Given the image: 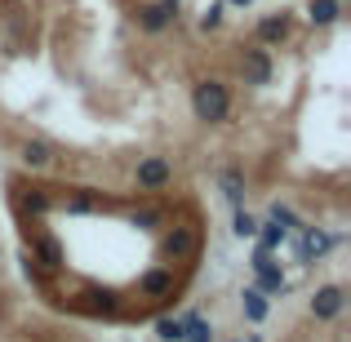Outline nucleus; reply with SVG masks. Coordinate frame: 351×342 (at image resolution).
Wrapping results in <instances>:
<instances>
[{
	"label": "nucleus",
	"mask_w": 351,
	"mask_h": 342,
	"mask_svg": "<svg viewBox=\"0 0 351 342\" xmlns=\"http://www.w3.org/2000/svg\"><path fill=\"white\" fill-rule=\"evenodd\" d=\"M191 120L205 129H218V125H232L236 116V94H232V80L223 76H196L191 80Z\"/></svg>",
	"instance_id": "nucleus-1"
},
{
	"label": "nucleus",
	"mask_w": 351,
	"mask_h": 342,
	"mask_svg": "<svg viewBox=\"0 0 351 342\" xmlns=\"http://www.w3.org/2000/svg\"><path fill=\"white\" fill-rule=\"evenodd\" d=\"M58 196H62V187H49V182H32V178L9 182V200H14V214L23 223V231L45 227V218L58 209Z\"/></svg>",
	"instance_id": "nucleus-2"
},
{
	"label": "nucleus",
	"mask_w": 351,
	"mask_h": 342,
	"mask_svg": "<svg viewBox=\"0 0 351 342\" xmlns=\"http://www.w3.org/2000/svg\"><path fill=\"white\" fill-rule=\"evenodd\" d=\"M338 245H343V231H329V227H316V223H302L289 236V249H293V262H298V267L325 262Z\"/></svg>",
	"instance_id": "nucleus-3"
},
{
	"label": "nucleus",
	"mask_w": 351,
	"mask_h": 342,
	"mask_svg": "<svg viewBox=\"0 0 351 342\" xmlns=\"http://www.w3.org/2000/svg\"><path fill=\"white\" fill-rule=\"evenodd\" d=\"M236 76L249 89H267L276 80V53L263 49L258 40H240L236 45Z\"/></svg>",
	"instance_id": "nucleus-4"
},
{
	"label": "nucleus",
	"mask_w": 351,
	"mask_h": 342,
	"mask_svg": "<svg viewBox=\"0 0 351 342\" xmlns=\"http://www.w3.org/2000/svg\"><path fill=\"white\" fill-rule=\"evenodd\" d=\"M293 36H298V14L293 9H267V14L254 18L249 40H258L263 49H285V45H293Z\"/></svg>",
	"instance_id": "nucleus-5"
},
{
	"label": "nucleus",
	"mask_w": 351,
	"mask_h": 342,
	"mask_svg": "<svg viewBox=\"0 0 351 342\" xmlns=\"http://www.w3.org/2000/svg\"><path fill=\"white\" fill-rule=\"evenodd\" d=\"M173 178H178V164H173V156H143V160L134 164V187L143 191V196H165V191L173 187Z\"/></svg>",
	"instance_id": "nucleus-6"
},
{
	"label": "nucleus",
	"mask_w": 351,
	"mask_h": 342,
	"mask_svg": "<svg viewBox=\"0 0 351 342\" xmlns=\"http://www.w3.org/2000/svg\"><path fill=\"white\" fill-rule=\"evenodd\" d=\"M160 231H165L160 236V262L182 267L200 254V227L196 223H165Z\"/></svg>",
	"instance_id": "nucleus-7"
},
{
	"label": "nucleus",
	"mask_w": 351,
	"mask_h": 342,
	"mask_svg": "<svg viewBox=\"0 0 351 342\" xmlns=\"http://www.w3.org/2000/svg\"><path fill=\"white\" fill-rule=\"evenodd\" d=\"M27 236V254L36 258V267H40L45 276H62L67 271V249H62V240L53 236V231H45V227H32V231H23Z\"/></svg>",
	"instance_id": "nucleus-8"
},
{
	"label": "nucleus",
	"mask_w": 351,
	"mask_h": 342,
	"mask_svg": "<svg viewBox=\"0 0 351 342\" xmlns=\"http://www.w3.org/2000/svg\"><path fill=\"white\" fill-rule=\"evenodd\" d=\"M249 271H254V289L258 293H267V298H285V293H289V276H285V267H280V254L254 249Z\"/></svg>",
	"instance_id": "nucleus-9"
},
{
	"label": "nucleus",
	"mask_w": 351,
	"mask_h": 342,
	"mask_svg": "<svg viewBox=\"0 0 351 342\" xmlns=\"http://www.w3.org/2000/svg\"><path fill=\"white\" fill-rule=\"evenodd\" d=\"M347 311V284L329 280V284H316L307 298V316L316 320V325H334V320H343Z\"/></svg>",
	"instance_id": "nucleus-10"
},
{
	"label": "nucleus",
	"mask_w": 351,
	"mask_h": 342,
	"mask_svg": "<svg viewBox=\"0 0 351 342\" xmlns=\"http://www.w3.org/2000/svg\"><path fill=\"white\" fill-rule=\"evenodd\" d=\"M182 18V5H165V0H143V5L134 9V27L143 36H165L173 32Z\"/></svg>",
	"instance_id": "nucleus-11"
},
{
	"label": "nucleus",
	"mask_w": 351,
	"mask_h": 342,
	"mask_svg": "<svg viewBox=\"0 0 351 342\" xmlns=\"http://www.w3.org/2000/svg\"><path fill=\"white\" fill-rule=\"evenodd\" d=\"M138 293H143L147 302H165V298H173V293H178V267H169V262L147 267V271L138 276Z\"/></svg>",
	"instance_id": "nucleus-12"
},
{
	"label": "nucleus",
	"mask_w": 351,
	"mask_h": 342,
	"mask_svg": "<svg viewBox=\"0 0 351 342\" xmlns=\"http://www.w3.org/2000/svg\"><path fill=\"white\" fill-rule=\"evenodd\" d=\"M18 164H23L27 173H49L53 164H58V147H53L49 138H23V143H18Z\"/></svg>",
	"instance_id": "nucleus-13"
},
{
	"label": "nucleus",
	"mask_w": 351,
	"mask_h": 342,
	"mask_svg": "<svg viewBox=\"0 0 351 342\" xmlns=\"http://www.w3.org/2000/svg\"><path fill=\"white\" fill-rule=\"evenodd\" d=\"M214 182H218V196H223L227 205L245 209V200H249V173H245V164H218Z\"/></svg>",
	"instance_id": "nucleus-14"
},
{
	"label": "nucleus",
	"mask_w": 351,
	"mask_h": 342,
	"mask_svg": "<svg viewBox=\"0 0 351 342\" xmlns=\"http://www.w3.org/2000/svg\"><path fill=\"white\" fill-rule=\"evenodd\" d=\"M347 5L343 0H307V9H302V23L311 27V32H329L334 23H343Z\"/></svg>",
	"instance_id": "nucleus-15"
},
{
	"label": "nucleus",
	"mask_w": 351,
	"mask_h": 342,
	"mask_svg": "<svg viewBox=\"0 0 351 342\" xmlns=\"http://www.w3.org/2000/svg\"><path fill=\"white\" fill-rule=\"evenodd\" d=\"M240 316H245L249 325H263V320L271 316V298L258 293L254 284H245V289H240Z\"/></svg>",
	"instance_id": "nucleus-16"
},
{
	"label": "nucleus",
	"mask_w": 351,
	"mask_h": 342,
	"mask_svg": "<svg viewBox=\"0 0 351 342\" xmlns=\"http://www.w3.org/2000/svg\"><path fill=\"white\" fill-rule=\"evenodd\" d=\"M289 245V231L280 223H271V218H258V236H254V249H267V254H280V249Z\"/></svg>",
	"instance_id": "nucleus-17"
},
{
	"label": "nucleus",
	"mask_w": 351,
	"mask_h": 342,
	"mask_svg": "<svg viewBox=\"0 0 351 342\" xmlns=\"http://www.w3.org/2000/svg\"><path fill=\"white\" fill-rule=\"evenodd\" d=\"M182 342H218L214 320H205L200 311H182Z\"/></svg>",
	"instance_id": "nucleus-18"
},
{
	"label": "nucleus",
	"mask_w": 351,
	"mask_h": 342,
	"mask_svg": "<svg viewBox=\"0 0 351 342\" xmlns=\"http://www.w3.org/2000/svg\"><path fill=\"white\" fill-rule=\"evenodd\" d=\"M227 27V5L223 0H209L205 9H200V18H196V32L200 36H218Z\"/></svg>",
	"instance_id": "nucleus-19"
},
{
	"label": "nucleus",
	"mask_w": 351,
	"mask_h": 342,
	"mask_svg": "<svg viewBox=\"0 0 351 342\" xmlns=\"http://www.w3.org/2000/svg\"><path fill=\"white\" fill-rule=\"evenodd\" d=\"M165 223H169V209H165V205H143V209H134V227H143V231H160Z\"/></svg>",
	"instance_id": "nucleus-20"
},
{
	"label": "nucleus",
	"mask_w": 351,
	"mask_h": 342,
	"mask_svg": "<svg viewBox=\"0 0 351 342\" xmlns=\"http://www.w3.org/2000/svg\"><path fill=\"white\" fill-rule=\"evenodd\" d=\"M267 218H271V223H280L285 231H289V236H293V231L302 227V214H298L293 205H285V200H271V209H267Z\"/></svg>",
	"instance_id": "nucleus-21"
},
{
	"label": "nucleus",
	"mask_w": 351,
	"mask_h": 342,
	"mask_svg": "<svg viewBox=\"0 0 351 342\" xmlns=\"http://www.w3.org/2000/svg\"><path fill=\"white\" fill-rule=\"evenodd\" d=\"M232 236L236 240H254L258 236V214H249V209H232Z\"/></svg>",
	"instance_id": "nucleus-22"
},
{
	"label": "nucleus",
	"mask_w": 351,
	"mask_h": 342,
	"mask_svg": "<svg viewBox=\"0 0 351 342\" xmlns=\"http://www.w3.org/2000/svg\"><path fill=\"white\" fill-rule=\"evenodd\" d=\"M156 338H160V342H182V316L156 320Z\"/></svg>",
	"instance_id": "nucleus-23"
},
{
	"label": "nucleus",
	"mask_w": 351,
	"mask_h": 342,
	"mask_svg": "<svg viewBox=\"0 0 351 342\" xmlns=\"http://www.w3.org/2000/svg\"><path fill=\"white\" fill-rule=\"evenodd\" d=\"M223 5H227V9H249L254 0H223Z\"/></svg>",
	"instance_id": "nucleus-24"
},
{
	"label": "nucleus",
	"mask_w": 351,
	"mask_h": 342,
	"mask_svg": "<svg viewBox=\"0 0 351 342\" xmlns=\"http://www.w3.org/2000/svg\"><path fill=\"white\" fill-rule=\"evenodd\" d=\"M227 342H263V334H245V338H227Z\"/></svg>",
	"instance_id": "nucleus-25"
},
{
	"label": "nucleus",
	"mask_w": 351,
	"mask_h": 342,
	"mask_svg": "<svg viewBox=\"0 0 351 342\" xmlns=\"http://www.w3.org/2000/svg\"><path fill=\"white\" fill-rule=\"evenodd\" d=\"M165 5H182V0H165Z\"/></svg>",
	"instance_id": "nucleus-26"
},
{
	"label": "nucleus",
	"mask_w": 351,
	"mask_h": 342,
	"mask_svg": "<svg viewBox=\"0 0 351 342\" xmlns=\"http://www.w3.org/2000/svg\"><path fill=\"white\" fill-rule=\"evenodd\" d=\"M0 262H5V249H0Z\"/></svg>",
	"instance_id": "nucleus-27"
}]
</instances>
